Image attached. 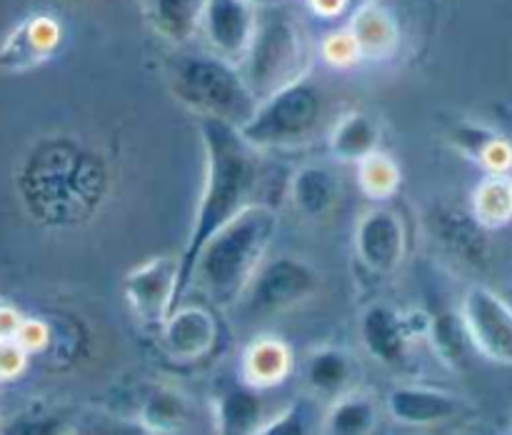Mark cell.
Returning <instances> with one entry per match:
<instances>
[{"mask_svg": "<svg viewBox=\"0 0 512 435\" xmlns=\"http://www.w3.org/2000/svg\"><path fill=\"white\" fill-rule=\"evenodd\" d=\"M428 340L433 345L435 355L443 360L448 368H460L465 360V348L470 345L465 333L460 310H445V313H428Z\"/></svg>", "mask_w": 512, "mask_h": 435, "instance_id": "26", "label": "cell"}, {"mask_svg": "<svg viewBox=\"0 0 512 435\" xmlns=\"http://www.w3.org/2000/svg\"><path fill=\"white\" fill-rule=\"evenodd\" d=\"M303 380L310 398H338L355 388L358 360L340 345H320L303 360Z\"/></svg>", "mask_w": 512, "mask_h": 435, "instance_id": "17", "label": "cell"}, {"mask_svg": "<svg viewBox=\"0 0 512 435\" xmlns=\"http://www.w3.org/2000/svg\"><path fill=\"white\" fill-rule=\"evenodd\" d=\"M468 403L450 390L423 383H403L388 390L383 410L398 425L415 430L440 428L465 413Z\"/></svg>", "mask_w": 512, "mask_h": 435, "instance_id": "11", "label": "cell"}, {"mask_svg": "<svg viewBox=\"0 0 512 435\" xmlns=\"http://www.w3.org/2000/svg\"><path fill=\"white\" fill-rule=\"evenodd\" d=\"M70 435H115V433H70ZM118 435H135V433H118Z\"/></svg>", "mask_w": 512, "mask_h": 435, "instance_id": "36", "label": "cell"}, {"mask_svg": "<svg viewBox=\"0 0 512 435\" xmlns=\"http://www.w3.org/2000/svg\"><path fill=\"white\" fill-rule=\"evenodd\" d=\"M68 3H83V0H68Z\"/></svg>", "mask_w": 512, "mask_h": 435, "instance_id": "39", "label": "cell"}, {"mask_svg": "<svg viewBox=\"0 0 512 435\" xmlns=\"http://www.w3.org/2000/svg\"><path fill=\"white\" fill-rule=\"evenodd\" d=\"M208 0H140L145 23L170 45H188L198 35Z\"/></svg>", "mask_w": 512, "mask_h": 435, "instance_id": "23", "label": "cell"}, {"mask_svg": "<svg viewBox=\"0 0 512 435\" xmlns=\"http://www.w3.org/2000/svg\"><path fill=\"white\" fill-rule=\"evenodd\" d=\"M73 425L53 410H25L8 425H0V435H70Z\"/></svg>", "mask_w": 512, "mask_h": 435, "instance_id": "29", "label": "cell"}, {"mask_svg": "<svg viewBox=\"0 0 512 435\" xmlns=\"http://www.w3.org/2000/svg\"><path fill=\"white\" fill-rule=\"evenodd\" d=\"M198 125L205 153V175L193 228L183 253L178 255V305L183 303L193 283L195 260L203 245L248 205L258 203L255 195L265 175L263 153L253 148L238 128L210 118H200Z\"/></svg>", "mask_w": 512, "mask_h": 435, "instance_id": "1", "label": "cell"}, {"mask_svg": "<svg viewBox=\"0 0 512 435\" xmlns=\"http://www.w3.org/2000/svg\"><path fill=\"white\" fill-rule=\"evenodd\" d=\"M168 83L173 98L198 120H220L238 130L258 105L238 65L213 53L175 55L168 65Z\"/></svg>", "mask_w": 512, "mask_h": 435, "instance_id": "3", "label": "cell"}, {"mask_svg": "<svg viewBox=\"0 0 512 435\" xmlns=\"http://www.w3.org/2000/svg\"><path fill=\"white\" fill-rule=\"evenodd\" d=\"M193 420L188 395L170 385H155L138 405V425L145 435H180Z\"/></svg>", "mask_w": 512, "mask_h": 435, "instance_id": "22", "label": "cell"}, {"mask_svg": "<svg viewBox=\"0 0 512 435\" xmlns=\"http://www.w3.org/2000/svg\"><path fill=\"white\" fill-rule=\"evenodd\" d=\"M510 190H512V178H510Z\"/></svg>", "mask_w": 512, "mask_h": 435, "instance_id": "40", "label": "cell"}, {"mask_svg": "<svg viewBox=\"0 0 512 435\" xmlns=\"http://www.w3.org/2000/svg\"><path fill=\"white\" fill-rule=\"evenodd\" d=\"M245 3L253 5L255 10H265V8H275V5H283V0H245Z\"/></svg>", "mask_w": 512, "mask_h": 435, "instance_id": "35", "label": "cell"}, {"mask_svg": "<svg viewBox=\"0 0 512 435\" xmlns=\"http://www.w3.org/2000/svg\"><path fill=\"white\" fill-rule=\"evenodd\" d=\"M30 355L15 340H0V383L20 378L28 368Z\"/></svg>", "mask_w": 512, "mask_h": 435, "instance_id": "32", "label": "cell"}, {"mask_svg": "<svg viewBox=\"0 0 512 435\" xmlns=\"http://www.w3.org/2000/svg\"><path fill=\"white\" fill-rule=\"evenodd\" d=\"M355 170H358L360 190L370 200L393 198L400 188V180H403L398 163L388 153H383V150L365 155L363 160L355 163Z\"/></svg>", "mask_w": 512, "mask_h": 435, "instance_id": "27", "label": "cell"}, {"mask_svg": "<svg viewBox=\"0 0 512 435\" xmlns=\"http://www.w3.org/2000/svg\"><path fill=\"white\" fill-rule=\"evenodd\" d=\"M460 318L470 345L483 358L512 368V303L483 283L465 290Z\"/></svg>", "mask_w": 512, "mask_h": 435, "instance_id": "8", "label": "cell"}, {"mask_svg": "<svg viewBox=\"0 0 512 435\" xmlns=\"http://www.w3.org/2000/svg\"><path fill=\"white\" fill-rule=\"evenodd\" d=\"M325 138L335 160L355 165L365 155L380 150V125L363 110H350L333 120Z\"/></svg>", "mask_w": 512, "mask_h": 435, "instance_id": "24", "label": "cell"}, {"mask_svg": "<svg viewBox=\"0 0 512 435\" xmlns=\"http://www.w3.org/2000/svg\"><path fill=\"white\" fill-rule=\"evenodd\" d=\"M15 343H18L28 355L43 353V350L50 345V328L43 323V320L23 318V323H20L18 328V335H15Z\"/></svg>", "mask_w": 512, "mask_h": 435, "instance_id": "31", "label": "cell"}, {"mask_svg": "<svg viewBox=\"0 0 512 435\" xmlns=\"http://www.w3.org/2000/svg\"><path fill=\"white\" fill-rule=\"evenodd\" d=\"M360 343L385 368H405L413 360L415 345L428 338V313L398 310L395 305L370 303L360 315Z\"/></svg>", "mask_w": 512, "mask_h": 435, "instance_id": "7", "label": "cell"}, {"mask_svg": "<svg viewBox=\"0 0 512 435\" xmlns=\"http://www.w3.org/2000/svg\"><path fill=\"white\" fill-rule=\"evenodd\" d=\"M348 30L358 43L360 58L368 60V63L393 60L398 55L400 43H403L398 15L380 0H370V3L353 8Z\"/></svg>", "mask_w": 512, "mask_h": 435, "instance_id": "16", "label": "cell"}, {"mask_svg": "<svg viewBox=\"0 0 512 435\" xmlns=\"http://www.w3.org/2000/svg\"><path fill=\"white\" fill-rule=\"evenodd\" d=\"M328 98L310 73L258 100L255 113L240 128L243 138L260 153L295 150L325 138L330 130Z\"/></svg>", "mask_w": 512, "mask_h": 435, "instance_id": "4", "label": "cell"}, {"mask_svg": "<svg viewBox=\"0 0 512 435\" xmlns=\"http://www.w3.org/2000/svg\"><path fill=\"white\" fill-rule=\"evenodd\" d=\"M63 45V23L50 13H33L20 20L0 43V68L28 73L48 63Z\"/></svg>", "mask_w": 512, "mask_h": 435, "instance_id": "14", "label": "cell"}, {"mask_svg": "<svg viewBox=\"0 0 512 435\" xmlns=\"http://www.w3.org/2000/svg\"><path fill=\"white\" fill-rule=\"evenodd\" d=\"M320 55H323L325 63L335 70H348L353 68V65L363 63L358 43H355L353 33H350L348 28L333 30V33L325 35L323 43H320Z\"/></svg>", "mask_w": 512, "mask_h": 435, "instance_id": "30", "label": "cell"}, {"mask_svg": "<svg viewBox=\"0 0 512 435\" xmlns=\"http://www.w3.org/2000/svg\"><path fill=\"white\" fill-rule=\"evenodd\" d=\"M470 213L488 230H498L508 225L512 220L510 178H505V175H488L485 180H480L478 188L473 190Z\"/></svg>", "mask_w": 512, "mask_h": 435, "instance_id": "25", "label": "cell"}, {"mask_svg": "<svg viewBox=\"0 0 512 435\" xmlns=\"http://www.w3.org/2000/svg\"><path fill=\"white\" fill-rule=\"evenodd\" d=\"M20 323H23V315L10 305L0 303V340H15Z\"/></svg>", "mask_w": 512, "mask_h": 435, "instance_id": "33", "label": "cell"}, {"mask_svg": "<svg viewBox=\"0 0 512 435\" xmlns=\"http://www.w3.org/2000/svg\"><path fill=\"white\" fill-rule=\"evenodd\" d=\"M320 283H323L320 270L305 258H298V255L265 258L235 308H243L253 318L288 313L315 298Z\"/></svg>", "mask_w": 512, "mask_h": 435, "instance_id": "6", "label": "cell"}, {"mask_svg": "<svg viewBox=\"0 0 512 435\" xmlns=\"http://www.w3.org/2000/svg\"><path fill=\"white\" fill-rule=\"evenodd\" d=\"M383 420V403L368 390L353 388L330 400L320 418L323 435H375Z\"/></svg>", "mask_w": 512, "mask_h": 435, "instance_id": "21", "label": "cell"}, {"mask_svg": "<svg viewBox=\"0 0 512 435\" xmlns=\"http://www.w3.org/2000/svg\"><path fill=\"white\" fill-rule=\"evenodd\" d=\"M238 68L255 100L268 98L310 73L308 38L300 20L283 5L258 10L255 35Z\"/></svg>", "mask_w": 512, "mask_h": 435, "instance_id": "5", "label": "cell"}, {"mask_svg": "<svg viewBox=\"0 0 512 435\" xmlns=\"http://www.w3.org/2000/svg\"><path fill=\"white\" fill-rule=\"evenodd\" d=\"M348 3H350V10H353V8H358V5L370 3V0H348Z\"/></svg>", "mask_w": 512, "mask_h": 435, "instance_id": "37", "label": "cell"}, {"mask_svg": "<svg viewBox=\"0 0 512 435\" xmlns=\"http://www.w3.org/2000/svg\"><path fill=\"white\" fill-rule=\"evenodd\" d=\"M293 350L278 335H260L240 355V380L250 388L270 390L283 385L293 373Z\"/></svg>", "mask_w": 512, "mask_h": 435, "instance_id": "19", "label": "cell"}, {"mask_svg": "<svg viewBox=\"0 0 512 435\" xmlns=\"http://www.w3.org/2000/svg\"><path fill=\"white\" fill-rule=\"evenodd\" d=\"M430 233L453 258L470 268H485L490 263V230L475 220L470 210L458 205H435L430 210Z\"/></svg>", "mask_w": 512, "mask_h": 435, "instance_id": "15", "label": "cell"}, {"mask_svg": "<svg viewBox=\"0 0 512 435\" xmlns=\"http://www.w3.org/2000/svg\"><path fill=\"white\" fill-rule=\"evenodd\" d=\"M123 295L140 325L160 328L178 305V255H158L130 268L123 278Z\"/></svg>", "mask_w": 512, "mask_h": 435, "instance_id": "9", "label": "cell"}, {"mask_svg": "<svg viewBox=\"0 0 512 435\" xmlns=\"http://www.w3.org/2000/svg\"><path fill=\"white\" fill-rule=\"evenodd\" d=\"M308 5L318 18H325V20L338 18V15H343L345 10L350 8L348 0H308Z\"/></svg>", "mask_w": 512, "mask_h": 435, "instance_id": "34", "label": "cell"}, {"mask_svg": "<svg viewBox=\"0 0 512 435\" xmlns=\"http://www.w3.org/2000/svg\"><path fill=\"white\" fill-rule=\"evenodd\" d=\"M458 435H480V433H475V430H463V433H458Z\"/></svg>", "mask_w": 512, "mask_h": 435, "instance_id": "38", "label": "cell"}, {"mask_svg": "<svg viewBox=\"0 0 512 435\" xmlns=\"http://www.w3.org/2000/svg\"><path fill=\"white\" fill-rule=\"evenodd\" d=\"M268 418L263 390L250 388L243 380L220 390L213 403L215 435H255Z\"/></svg>", "mask_w": 512, "mask_h": 435, "instance_id": "20", "label": "cell"}, {"mask_svg": "<svg viewBox=\"0 0 512 435\" xmlns=\"http://www.w3.org/2000/svg\"><path fill=\"white\" fill-rule=\"evenodd\" d=\"M318 425L313 398H298L270 415L255 435H315Z\"/></svg>", "mask_w": 512, "mask_h": 435, "instance_id": "28", "label": "cell"}, {"mask_svg": "<svg viewBox=\"0 0 512 435\" xmlns=\"http://www.w3.org/2000/svg\"><path fill=\"white\" fill-rule=\"evenodd\" d=\"M353 250L355 258L360 260L370 275H388L398 273L408 255V228L400 213L383 208H370L360 215L353 230Z\"/></svg>", "mask_w": 512, "mask_h": 435, "instance_id": "10", "label": "cell"}, {"mask_svg": "<svg viewBox=\"0 0 512 435\" xmlns=\"http://www.w3.org/2000/svg\"><path fill=\"white\" fill-rule=\"evenodd\" d=\"M255 23L258 10L245 0H208L200 15L198 33L205 38L210 53L240 65L248 55Z\"/></svg>", "mask_w": 512, "mask_h": 435, "instance_id": "12", "label": "cell"}, {"mask_svg": "<svg viewBox=\"0 0 512 435\" xmlns=\"http://www.w3.org/2000/svg\"><path fill=\"white\" fill-rule=\"evenodd\" d=\"M275 230V210L265 203H253L203 245L195 260L193 283L215 308H233L240 303L250 278L268 258Z\"/></svg>", "mask_w": 512, "mask_h": 435, "instance_id": "2", "label": "cell"}, {"mask_svg": "<svg viewBox=\"0 0 512 435\" xmlns=\"http://www.w3.org/2000/svg\"><path fill=\"white\" fill-rule=\"evenodd\" d=\"M340 195H343V188H340L338 175L320 163L303 165L290 178L288 198L295 213L303 220L315 223V220H325L328 215H333L340 203Z\"/></svg>", "mask_w": 512, "mask_h": 435, "instance_id": "18", "label": "cell"}, {"mask_svg": "<svg viewBox=\"0 0 512 435\" xmlns=\"http://www.w3.org/2000/svg\"><path fill=\"white\" fill-rule=\"evenodd\" d=\"M160 345L173 363H200L215 350L220 338L218 318L198 303H180L160 325Z\"/></svg>", "mask_w": 512, "mask_h": 435, "instance_id": "13", "label": "cell"}]
</instances>
